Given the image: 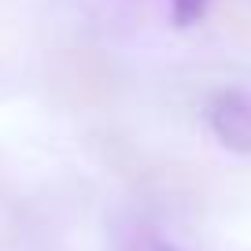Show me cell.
<instances>
[{
	"mask_svg": "<svg viewBox=\"0 0 251 251\" xmlns=\"http://www.w3.org/2000/svg\"><path fill=\"white\" fill-rule=\"evenodd\" d=\"M211 11L218 15L226 37L251 48V0H211Z\"/></svg>",
	"mask_w": 251,
	"mask_h": 251,
	"instance_id": "2",
	"label": "cell"
},
{
	"mask_svg": "<svg viewBox=\"0 0 251 251\" xmlns=\"http://www.w3.org/2000/svg\"><path fill=\"white\" fill-rule=\"evenodd\" d=\"M170 4H174V23H177L181 30L203 23L207 11H211V0H170Z\"/></svg>",
	"mask_w": 251,
	"mask_h": 251,
	"instance_id": "4",
	"label": "cell"
},
{
	"mask_svg": "<svg viewBox=\"0 0 251 251\" xmlns=\"http://www.w3.org/2000/svg\"><path fill=\"white\" fill-rule=\"evenodd\" d=\"M118 251H185V248L166 240V236L155 233L151 226H129L118 236Z\"/></svg>",
	"mask_w": 251,
	"mask_h": 251,
	"instance_id": "3",
	"label": "cell"
},
{
	"mask_svg": "<svg viewBox=\"0 0 251 251\" xmlns=\"http://www.w3.org/2000/svg\"><path fill=\"white\" fill-rule=\"evenodd\" d=\"M203 118L226 151L251 159V85L214 89L203 103Z\"/></svg>",
	"mask_w": 251,
	"mask_h": 251,
	"instance_id": "1",
	"label": "cell"
}]
</instances>
